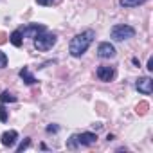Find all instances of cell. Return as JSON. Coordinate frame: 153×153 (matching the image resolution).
<instances>
[{
    "label": "cell",
    "instance_id": "18",
    "mask_svg": "<svg viewBox=\"0 0 153 153\" xmlns=\"http://www.w3.org/2000/svg\"><path fill=\"white\" fill-rule=\"evenodd\" d=\"M146 108H148V103H140V106H137V112L144 114V112H146Z\"/></svg>",
    "mask_w": 153,
    "mask_h": 153
},
{
    "label": "cell",
    "instance_id": "16",
    "mask_svg": "<svg viewBox=\"0 0 153 153\" xmlns=\"http://www.w3.org/2000/svg\"><path fill=\"white\" fill-rule=\"evenodd\" d=\"M0 121H2V123H6V121H7V112H6V108H4V106H0Z\"/></svg>",
    "mask_w": 153,
    "mask_h": 153
},
{
    "label": "cell",
    "instance_id": "15",
    "mask_svg": "<svg viewBox=\"0 0 153 153\" xmlns=\"http://www.w3.org/2000/svg\"><path fill=\"white\" fill-rule=\"evenodd\" d=\"M7 65V56L2 52V51H0V68H4Z\"/></svg>",
    "mask_w": 153,
    "mask_h": 153
},
{
    "label": "cell",
    "instance_id": "5",
    "mask_svg": "<svg viewBox=\"0 0 153 153\" xmlns=\"http://www.w3.org/2000/svg\"><path fill=\"white\" fill-rule=\"evenodd\" d=\"M20 31H22L24 38H36L38 34L45 33V25H42V24H29L27 27H24Z\"/></svg>",
    "mask_w": 153,
    "mask_h": 153
},
{
    "label": "cell",
    "instance_id": "13",
    "mask_svg": "<svg viewBox=\"0 0 153 153\" xmlns=\"http://www.w3.org/2000/svg\"><path fill=\"white\" fill-rule=\"evenodd\" d=\"M144 2H146V0H119V4L123 7H135V6H140Z\"/></svg>",
    "mask_w": 153,
    "mask_h": 153
},
{
    "label": "cell",
    "instance_id": "10",
    "mask_svg": "<svg viewBox=\"0 0 153 153\" xmlns=\"http://www.w3.org/2000/svg\"><path fill=\"white\" fill-rule=\"evenodd\" d=\"M20 78L24 79V83H25V85H34V83H36V78L31 74L29 67H24V68L20 70Z\"/></svg>",
    "mask_w": 153,
    "mask_h": 153
},
{
    "label": "cell",
    "instance_id": "4",
    "mask_svg": "<svg viewBox=\"0 0 153 153\" xmlns=\"http://www.w3.org/2000/svg\"><path fill=\"white\" fill-rule=\"evenodd\" d=\"M110 36H112L115 42L130 40V38L135 36V29H133L131 25H124V24H121V25H114L112 31H110Z\"/></svg>",
    "mask_w": 153,
    "mask_h": 153
},
{
    "label": "cell",
    "instance_id": "6",
    "mask_svg": "<svg viewBox=\"0 0 153 153\" xmlns=\"http://www.w3.org/2000/svg\"><path fill=\"white\" fill-rule=\"evenodd\" d=\"M97 56H99L101 59H110V58L115 56V47H114L110 42H103V43H99V47H97Z\"/></svg>",
    "mask_w": 153,
    "mask_h": 153
},
{
    "label": "cell",
    "instance_id": "8",
    "mask_svg": "<svg viewBox=\"0 0 153 153\" xmlns=\"http://www.w3.org/2000/svg\"><path fill=\"white\" fill-rule=\"evenodd\" d=\"M135 88H137L140 94L149 96V94H151V90H153V81H151L149 78H139V79H137V83H135Z\"/></svg>",
    "mask_w": 153,
    "mask_h": 153
},
{
    "label": "cell",
    "instance_id": "14",
    "mask_svg": "<svg viewBox=\"0 0 153 153\" xmlns=\"http://www.w3.org/2000/svg\"><path fill=\"white\" fill-rule=\"evenodd\" d=\"M29 144H31V139H25V140H22V142H20V146L16 148V151L20 153V151H24V149H27V148H29Z\"/></svg>",
    "mask_w": 153,
    "mask_h": 153
},
{
    "label": "cell",
    "instance_id": "7",
    "mask_svg": "<svg viewBox=\"0 0 153 153\" xmlns=\"http://www.w3.org/2000/svg\"><path fill=\"white\" fill-rule=\"evenodd\" d=\"M97 78L101 81H112L115 78V68L110 67V65H101L97 68Z\"/></svg>",
    "mask_w": 153,
    "mask_h": 153
},
{
    "label": "cell",
    "instance_id": "17",
    "mask_svg": "<svg viewBox=\"0 0 153 153\" xmlns=\"http://www.w3.org/2000/svg\"><path fill=\"white\" fill-rule=\"evenodd\" d=\"M36 2H38L40 6H52L54 0H36Z\"/></svg>",
    "mask_w": 153,
    "mask_h": 153
},
{
    "label": "cell",
    "instance_id": "19",
    "mask_svg": "<svg viewBox=\"0 0 153 153\" xmlns=\"http://www.w3.org/2000/svg\"><path fill=\"white\" fill-rule=\"evenodd\" d=\"M7 42V36L4 34V33H0V45H2V43H6Z\"/></svg>",
    "mask_w": 153,
    "mask_h": 153
},
{
    "label": "cell",
    "instance_id": "21",
    "mask_svg": "<svg viewBox=\"0 0 153 153\" xmlns=\"http://www.w3.org/2000/svg\"><path fill=\"white\" fill-rule=\"evenodd\" d=\"M47 131H49V133H51V131H58V126H49Z\"/></svg>",
    "mask_w": 153,
    "mask_h": 153
},
{
    "label": "cell",
    "instance_id": "2",
    "mask_svg": "<svg viewBox=\"0 0 153 153\" xmlns=\"http://www.w3.org/2000/svg\"><path fill=\"white\" fill-rule=\"evenodd\" d=\"M96 140H97L96 133L83 131V133H78V135H72L70 140L67 142V148L74 149V148H78V146H92V144H96Z\"/></svg>",
    "mask_w": 153,
    "mask_h": 153
},
{
    "label": "cell",
    "instance_id": "1",
    "mask_svg": "<svg viewBox=\"0 0 153 153\" xmlns=\"http://www.w3.org/2000/svg\"><path fill=\"white\" fill-rule=\"evenodd\" d=\"M94 38H96V33H94L92 29H88V31H83V33H79V34H76V36L70 40L68 52H70L74 58H79V56H83V54L88 51V47L92 45Z\"/></svg>",
    "mask_w": 153,
    "mask_h": 153
},
{
    "label": "cell",
    "instance_id": "12",
    "mask_svg": "<svg viewBox=\"0 0 153 153\" xmlns=\"http://www.w3.org/2000/svg\"><path fill=\"white\" fill-rule=\"evenodd\" d=\"M15 101H16V96H13L7 90H4L2 94H0V103H15Z\"/></svg>",
    "mask_w": 153,
    "mask_h": 153
},
{
    "label": "cell",
    "instance_id": "20",
    "mask_svg": "<svg viewBox=\"0 0 153 153\" xmlns=\"http://www.w3.org/2000/svg\"><path fill=\"white\" fill-rule=\"evenodd\" d=\"M148 70H153V59L151 58L148 59Z\"/></svg>",
    "mask_w": 153,
    "mask_h": 153
},
{
    "label": "cell",
    "instance_id": "9",
    "mask_svg": "<svg viewBox=\"0 0 153 153\" xmlns=\"http://www.w3.org/2000/svg\"><path fill=\"white\" fill-rule=\"evenodd\" d=\"M16 139H18V133L15 130H9V131H4L2 133V139H0V140H2V144L6 148H11V146H15Z\"/></svg>",
    "mask_w": 153,
    "mask_h": 153
},
{
    "label": "cell",
    "instance_id": "11",
    "mask_svg": "<svg viewBox=\"0 0 153 153\" xmlns=\"http://www.w3.org/2000/svg\"><path fill=\"white\" fill-rule=\"evenodd\" d=\"M9 42L15 45V47H22V42H24V36H22V31L20 29H16V31H13L11 33V36H9Z\"/></svg>",
    "mask_w": 153,
    "mask_h": 153
},
{
    "label": "cell",
    "instance_id": "3",
    "mask_svg": "<svg viewBox=\"0 0 153 153\" xmlns=\"http://www.w3.org/2000/svg\"><path fill=\"white\" fill-rule=\"evenodd\" d=\"M56 40H58L56 34H52V33H42V34H38L34 38V47H36V51L45 52V51H49V49H52L56 45Z\"/></svg>",
    "mask_w": 153,
    "mask_h": 153
}]
</instances>
